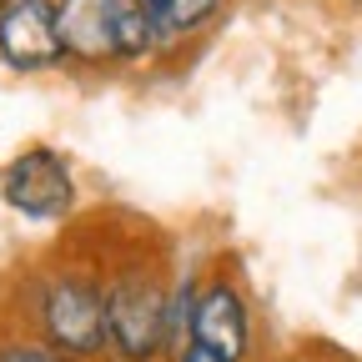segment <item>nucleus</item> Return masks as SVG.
<instances>
[{"label": "nucleus", "mask_w": 362, "mask_h": 362, "mask_svg": "<svg viewBox=\"0 0 362 362\" xmlns=\"http://www.w3.org/2000/svg\"><path fill=\"white\" fill-rule=\"evenodd\" d=\"M35 312V337H45L71 362H101L111 352L106 332V277L81 267H56L45 272L30 292Z\"/></svg>", "instance_id": "nucleus-1"}, {"label": "nucleus", "mask_w": 362, "mask_h": 362, "mask_svg": "<svg viewBox=\"0 0 362 362\" xmlns=\"http://www.w3.org/2000/svg\"><path fill=\"white\" fill-rule=\"evenodd\" d=\"M166 302L171 287L146 257L116 262L106 272V332L111 357L121 362H156L166 357Z\"/></svg>", "instance_id": "nucleus-2"}, {"label": "nucleus", "mask_w": 362, "mask_h": 362, "mask_svg": "<svg viewBox=\"0 0 362 362\" xmlns=\"http://www.w3.org/2000/svg\"><path fill=\"white\" fill-rule=\"evenodd\" d=\"M0 202L25 221H61L76 206V171L56 146H25L0 171Z\"/></svg>", "instance_id": "nucleus-3"}, {"label": "nucleus", "mask_w": 362, "mask_h": 362, "mask_svg": "<svg viewBox=\"0 0 362 362\" xmlns=\"http://www.w3.org/2000/svg\"><path fill=\"white\" fill-rule=\"evenodd\" d=\"M0 61L25 76L66 66L56 0H11V11L0 16Z\"/></svg>", "instance_id": "nucleus-4"}, {"label": "nucleus", "mask_w": 362, "mask_h": 362, "mask_svg": "<svg viewBox=\"0 0 362 362\" xmlns=\"http://www.w3.org/2000/svg\"><path fill=\"white\" fill-rule=\"evenodd\" d=\"M192 342L221 352L226 362H247L252 347H257V342H252V307H247V292H242L232 277H221V272L202 282Z\"/></svg>", "instance_id": "nucleus-5"}, {"label": "nucleus", "mask_w": 362, "mask_h": 362, "mask_svg": "<svg viewBox=\"0 0 362 362\" xmlns=\"http://www.w3.org/2000/svg\"><path fill=\"white\" fill-rule=\"evenodd\" d=\"M66 61L106 71L116 61V0H56Z\"/></svg>", "instance_id": "nucleus-6"}, {"label": "nucleus", "mask_w": 362, "mask_h": 362, "mask_svg": "<svg viewBox=\"0 0 362 362\" xmlns=\"http://www.w3.org/2000/svg\"><path fill=\"white\" fill-rule=\"evenodd\" d=\"M141 6L156 30V51H171V45L202 35L221 16V0H141Z\"/></svg>", "instance_id": "nucleus-7"}, {"label": "nucleus", "mask_w": 362, "mask_h": 362, "mask_svg": "<svg viewBox=\"0 0 362 362\" xmlns=\"http://www.w3.org/2000/svg\"><path fill=\"white\" fill-rule=\"evenodd\" d=\"M156 56V30L141 0H116V61L141 66Z\"/></svg>", "instance_id": "nucleus-8"}, {"label": "nucleus", "mask_w": 362, "mask_h": 362, "mask_svg": "<svg viewBox=\"0 0 362 362\" xmlns=\"http://www.w3.org/2000/svg\"><path fill=\"white\" fill-rule=\"evenodd\" d=\"M197 302H202V282H197V277H176V282H171V302H166V362H171L176 352L192 347Z\"/></svg>", "instance_id": "nucleus-9"}, {"label": "nucleus", "mask_w": 362, "mask_h": 362, "mask_svg": "<svg viewBox=\"0 0 362 362\" xmlns=\"http://www.w3.org/2000/svg\"><path fill=\"white\" fill-rule=\"evenodd\" d=\"M0 362H71V357H61L45 337H6L0 342Z\"/></svg>", "instance_id": "nucleus-10"}, {"label": "nucleus", "mask_w": 362, "mask_h": 362, "mask_svg": "<svg viewBox=\"0 0 362 362\" xmlns=\"http://www.w3.org/2000/svg\"><path fill=\"white\" fill-rule=\"evenodd\" d=\"M171 362H226V357H221V352H211V347H202V342H192L187 352H176Z\"/></svg>", "instance_id": "nucleus-11"}, {"label": "nucleus", "mask_w": 362, "mask_h": 362, "mask_svg": "<svg viewBox=\"0 0 362 362\" xmlns=\"http://www.w3.org/2000/svg\"><path fill=\"white\" fill-rule=\"evenodd\" d=\"M282 362H312V357H307V352H292V357H282Z\"/></svg>", "instance_id": "nucleus-12"}, {"label": "nucleus", "mask_w": 362, "mask_h": 362, "mask_svg": "<svg viewBox=\"0 0 362 362\" xmlns=\"http://www.w3.org/2000/svg\"><path fill=\"white\" fill-rule=\"evenodd\" d=\"M6 11H11V0H0V16H6Z\"/></svg>", "instance_id": "nucleus-13"}, {"label": "nucleus", "mask_w": 362, "mask_h": 362, "mask_svg": "<svg viewBox=\"0 0 362 362\" xmlns=\"http://www.w3.org/2000/svg\"><path fill=\"white\" fill-rule=\"evenodd\" d=\"M352 6H362V0H352Z\"/></svg>", "instance_id": "nucleus-14"}]
</instances>
